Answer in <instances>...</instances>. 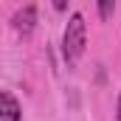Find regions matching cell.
<instances>
[{"label": "cell", "instance_id": "6da1fadb", "mask_svg": "<svg viewBox=\"0 0 121 121\" xmlns=\"http://www.w3.org/2000/svg\"><path fill=\"white\" fill-rule=\"evenodd\" d=\"M85 42H87V26H85V17L76 11V14H70L68 26L62 31V56L68 65L79 62V56L85 54Z\"/></svg>", "mask_w": 121, "mask_h": 121}, {"label": "cell", "instance_id": "7a4b0ae2", "mask_svg": "<svg viewBox=\"0 0 121 121\" xmlns=\"http://www.w3.org/2000/svg\"><path fill=\"white\" fill-rule=\"evenodd\" d=\"M34 26H37V9H34V6L20 9V11L11 17V28L17 31V34H31Z\"/></svg>", "mask_w": 121, "mask_h": 121}, {"label": "cell", "instance_id": "3957f363", "mask_svg": "<svg viewBox=\"0 0 121 121\" xmlns=\"http://www.w3.org/2000/svg\"><path fill=\"white\" fill-rule=\"evenodd\" d=\"M20 118H23L20 101H17L9 90H3L0 93V121H20Z\"/></svg>", "mask_w": 121, "mask_h": 121}, {"label": "cell", "instance_id": "277c9868", "mask_svg": "<svg viewBox=\"0 0 121 121\" xmlns=\"http://www.w3.org/2000/svg\"><path fill=\"white\" fill-rule=\"evenodd\" d=\"M96 6H99V17L101 20H110L113 11H116V0H96Z\"/></svg>", "mask_w": 121, "mask_h": 121}, {"label": "cell", "instance_id": "5b68a950", "mask_svg": "<svg viewBox=\"0 0 121 121\" xmlns=\"http://www.w3.org/2000/svg\"><path fill=\"white\" fill-rule=\"evenodd\" d=\"M65 6H68V0H54V9L56 11H65Z\"/></svg>", "mask_w": 121, "mask_h": 121}, {"label": "cell", "instance_id": "8992f818", "mask_svg": "<svg viewBox=\"0 0 121 121\" xmlns=\"http://www.w3.org/2000/svg\"><path fill=\"white\" fill-rule=\"evenodd\" d=\"M116 121H121V93H118V101H116Z\"/></svg>", "mask_w": 121, "mask_h": 121}]
</instances>
